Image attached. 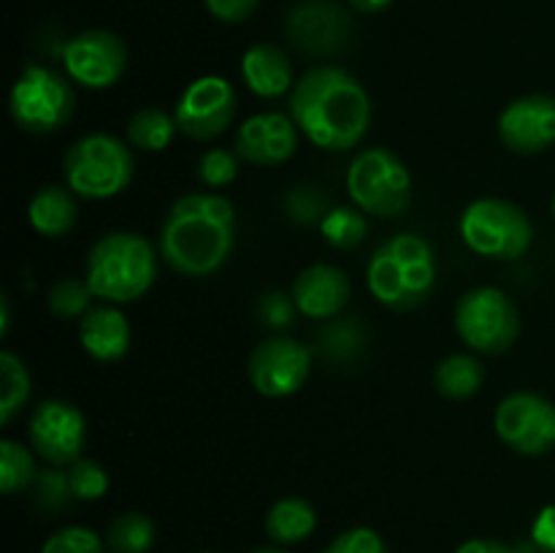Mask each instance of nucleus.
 Listing matches in <instances>:
<instances>
[{"mask_svg": "<svg viewBox=\"0 0 555 553\" xmlns=\"http://www.w3.org/2000/svg\"><path fill=\"white\" fill-rule=\"evenodd\" d=\"M206 553H211V551H206Z\"/></svg>", "mask_w": 555, "mask_h": 553, "instance_id": "obj_45", "label": "nucleus"}, {"mask_svg": "<svg viewBox=\"0 0 555 553\" xmlns=\"http://www.w3.org/2000/svg\"><path fill=\"white\" fill-rule=\"evenodd\" d=\"M0 423H11L30 399V374L22 358L11 350L0 352Z\"/></svg>", "mask_w": 555, "mask_h": 553, "instance_id": "obj_28", "label": "nucleus"}, {"mask_svg": "<svg viewBox=\"0 0 555 553\" xmlns=\"http://www.w3.org/2000/svg\"><path fill=\"white\" fill-rule=\"evenodd\" d=\"M36 477L38 466L30 448H25V445L16 442V439H0V491H3L5 497H14V493L33 488Z\"/></svg>", "mask_w": 555, "mask_h": 553, "instance_id": "obj_27", "label": "nucleus"}, {"mask_svg": "<svg viewBox=\"0 0 555 553\" xmlns=\"http://www.w3.org/2000/svg\"><path fill=\"white\" fill-rule=\"evenodd\" d=\"M531 542L537 551L555 553V504H547L537 513L534 524H531Z\"/></svg>", "mask_w": 555, "mask_h": 553, "instance_id": "obj_39", "label": "nucleus"}, {"mask_svg": "<svg viewBox=\"0 0 555 553\" xmlns=\"http://www.w3.org/2000/svg\"><path fill=\"white\" fill-rule=\"evenodd\" d=\"M242 79L258 98L274 101L293 90V65L276 43H253L242 54Z\"/></svg>", "mask_w": 555, "mask_h": 553, "instance_id": "obj_20", "label": "nucleus"}, {"mask_svg": "<svg viewBox=\"0 0 555 553\" xmlns=\"http://www.w3.org/2000/svg\"><path fill=\"white\" fill-rule=\"evenodd\" d=\"M285 30L298 52L328 57L350 47L356 25L336 0H301L287 11Z\"/></svg>", "mask_w": 555, "mask_h": 553, "instance_id": "obj_15", "label": "nucleus"}, {"mask_svg": "<svg viewBox=\"0 0 555 553\" xmlns=\"http://www.w3.org/2000/svg\"><path fill=\"white\" fill-rule=\"evenodd\" d=\"M455 553H518L513 545L502 540H488V537H475V540H466L464 545L455 548Z\"/></svg>", "mask_w": 555, "mask_h": 553, "instance_id": "obj_40", "label": "nucleus"}, {"mask_svg": "<svg viewBox=\"0 0 555 553\" xmlns=\"http://www.w3.org/2000/svg\"><path fill=\"white\" fill-rule=\"evenodd\" d=\"M206 11L215 16L217 22L225 25H238V22L249 20L258 11L260 0H204Z\"/></svg>", "mask_w": 555, "mask_h": 553, "instance_id": "obj_38", "label": "nucleus"}, {"mask_svg": "<svg viewBox=\"0 0 555 553\" xmlns=\"http://www.w3.org/2000/svg\"><path fill=\"white\" fill-rule=\"evenodd\" d=\"M68 480L70 493L79 502H98V499L106 497L108 483H112L106 466L95 459H85V455L68 466Z\"/></svg>", "mask_w": 555, "mask_h": 553, "instance_id": "obj_33", "label": "nucleus"}, {"mask_svg": "<svg viewBox=\"0 0 555 553\" xmlns=\"http://www.w3.org/2000/svg\"><path fill=\"white\" fill-rule=\"evenodd\" d=\"M85 280L103 304L139 301L157 280L155 247L141 233H106L87 253Z\"/></svg>", "mask_w": 555, "mask_h": 553, "instance_id": "obj_4", "label": "nucleus"}, {"mask_svg": "<svg viewBox=\"0 0 555 553\" xmlns=\"http://www.w3.org/2000/svg\"><path fill=\"white\" fill-rule=\"evenodd\" d=\"M455 334L477 356H499L520 336V312L513 298L493 285L466 291L455 304Z\"/></svg>", "mask_w": 555, "mask_h": 553, "instance_id": "obj_9", "label": "nucleus"}, {"mask_svg": "<svg viewBox=\"0 0 555 553\" xmlns=\"http://www.w3.org/2000/svg\"><path fill=\"white\" fill-rule=\"evenodd\" d=\"M347 193L369 217H399L412 204V177L396 152L369 146L347 168Z\"/></svg>", "mask_w": 555, "mask_h": 553, "instance_id": "obj_7", "label": "nucleus"}, {"mask_svg": "<svg viewBox=\"0 0 555 553\" xmlns=\"http://www.w3.org/2000/svg\"><path fill=\"white\" fill-rule=\"evenodd\" d=\"M0 307H3V320H0V334H5L9 329V298H0Z\"/></svg>", "mask_w": 555, "mask_h": 553, "instance_id": "obj_42", "label": "nucleus"}, {"mask_svg": "<svg viewBox=\"0 0 555 553\" xmlns=\"http://www.w3.org/2000/svg\"><path fill=\"white\" fill-rule=\"evenodd\" d=\"M318 529V510L312 502L301 497H282L266 513L263 531L271 540V545L291 548L298 542L309 540Z\"/></svg>", "mask_w": 555, "mask_h": 553, "instance_id": "obj_22", "label": "nucleus"}, {"mask_svg": "<svg viewBox=\"0 0 555 553\" xmlns=\"http://www.w3.org/2000/svg\"><path fill=\"white\" fill-rule=\"evenodd\" d=\"M486 383V366L472 352H453L434 369V388L450 401L472 399Z\"/></svg>", "mask_w": 555, "mask_h": 553, "instance_id": "obj_23", "label": "nucleus"}, {"mask_svg": "<svg viewBox=\"0 0 555 553\" xmlns=\"http://www.w3.org/2000/svg\"><path fill=\"white\" fill-rule=\"evenodd\" d=\"M130 323L117 304H98L79 320L81 350L98 363H114L128 356Z\"/></svg>", "mask_w": 555, "mask_h": 553, "instance_id": "obj_19", "label": "nucleus"}, {"mask_svg": "<svg viewBox=\"0 0 555 553\" xmlns=\"http://www.w3.org/2000/svg\"><path fill=\"white\" fill-rule=\"evenodd\" d=\"M41 553H108L106 540L87 526H63L43 540Z\"/></svg>", "mask_w": 555, "mask_h": 553, "instance_id": "obj_35", "label": "nucleus"}, {"mask_svg": "<svg viewBox=\"0 0 555 553\" xmlns=\"http://www.w3.org/2000/svg\"><path fill=\"white\" fill-rule=\"evenodd\" d=\"M293 301L304 318L331 320L345 312L350 301V276L334 263H312L293 282Z\"/></svg>", "mask_w": 555, "mask_h": 553, "instance_id": "obj_18", "label": "nucleus"}, {"mask_svg": "<svg viewBox=\"0 0 555 553\" xmlns=\"http://www.w3.org/2000/svg\"><path fill=\"white\" fill-rule=\"evenodd\" d=\"M347 3L356 11H361V14H379V11L388 9L393 0H347Z\"/></svg>", "mask_w": 555, "mask_h": 553, "instance_id": "obj_41", "label": "nucleus"}, {"mask_svg": "<svg viewBox=\"0 0 555 553\" xmlns=\"http://www.w3.org/2000/svg\"><path fill=\"white\" fill-rule=\"evenodd\" d=\"M63 65L65 76L85 90H108L128 68V47L117 33L90 27L65 41Z\"/></svg>", "mask_w": 555, "mask_h": 553, "instance_id": "obj_14", "label": "nucleus"}, {"mask_svg": "<svg viewBox=\"0 0 555 553\" xmlns=\"http://www.w3.org/2000/svg\"><path fill=\"white\" fill-rule=\"evenodd\" d=\"M133 173V146L112 133L81 136L63 157L65 184L87 201H106L125 193Z\"/></svg>", "mask_w": 555, "mask_h": 553, "instance_id": "obj_5", "label": "nucleus"}, {"mask_svg": "<svg viewBox=\"0 0 555 553\" xmlns=\"http://www.w3.org/2000/svg\"><path fill=\"white\" fill-rule=\"evenodd\" d=\"M33 453L49 466H70L87 445V417L65 399H43L27 421Z\"/></svg>", "mask_w": 555, "mask_h": 553, "instance_id": "obj_13", "label": "nucleus"}, {"mask_svg": "<svg viewBox=\"0 0 555 553\" xmlns=\"http://www.w3.org/2000/svg\"><path fill=\"white\" fill-rule=\"evenodd\" d=\"M238 98L225 76H198L190 81L173 106L179 133L193 141H211L236 119Z\"/></svg>", "mask_w": 555, "mask_h": 553, "instance_id": "obj_11", "label": "nucleus"}, {"mask_svg": "<svg viewBox=\"0 0 555 553\" xmlns=\"http://www.w3.org/2000/svg\"><path fill=\"white\" fill-rule=\"evenodd\" d=\"M298 125L291 114L260 112L244 119L233 139V150L244 163L258 168H276L298 150Z\"/></svg>", "mask_w": 555, "mask_h": 553, "instance_id": "obj_17", "label": "nucleus"}, {"mask_svg": "<svg viewBox=\"0 0 555 553\" xmlns=\"http://www.w3.org/2000/svg\"><path fill=\"white\" fill-rule=\"evenodd\" d=\"M551 211H553V217H555V195H553V201H551Z\"/></svg>", "mask_w": 555, "mask_h": 553, "instance_id": "obj_44", "label": "nucleus"}, {"mask_svg": "<svg viewBox=\"0 0 555 553\" xmlns=\"http://www.w3.org/2000/svg\"><path fill=\"white\" fill-rule=\"evenodd\" d=\"M11 119L20 130L49 136L63 130L76 112L70 81L47 65H25L9 92Z\"/></svg>", "mask_w": 555, "mask_h": 553, "instance_id": "obj_6", "label": "nucleus"}, {"mask_svg": "<svg viewBox=\"0 0 555 553\" xmlns=\"http://www.w3.org/2000/svg\"><path fill=\"white\" fill-rule=\"evenodd\" d=\"M323 553H390L385 545L383 535L369 526H356V529H347L341 535H336L328 542Z\"/></svg>", "mask_w": 555, "mask_h": 553, "instance_id": "obj_37", "label": "nucleus"}, {"mask_svg": "<svg viewBox=\"0 0 555 553\" xmlns=\"http://www.w3.org/2000/svg\"><path fill=\"white\" fill-rule=\"evenodd\" d=\"M242 157L236 150H225V146H211L201 155L198 160V179L206 188H228L236 182L238 171H242Z\"/></svg>", "mask_w": 555, "mask_h": 553, "instance_id": "obj_34", "label": "nucleus"}, {"mask_svg": "<svg viewBox=\"0 0 555 553\" xmlns=\"http://www.w3.org/2000/svg\"><path fill=\"white\" fill-rule=\"evenodd\" d=\"M282 206H285L287 220L296 222V226L323 222V217L334 209L328 193H323V188H318V184H296V188H291L282 198Z\"/></svg>", "mask_w": 555, "mask_h": 553, "instance_id": "obj_31", "label": "nucleus"}, {"mask_svg": "<svg viewBox=\"0 0 555 553\" xmlns=\"http://www.w3.org/2000/svg\"><path fill=\"white\" fill-rule=\"evenodd\" d=\"M298 307L293 301V293L285 291H269L258 298L255 304V318L263 329L274 331V334H282V331L291 329L296 323Z\"/></svg>", "mask_w": 555, "mask_h": 553, "instance_id": "obj_36", "label": "nucleus"}, {"mask_svg": "<svg viewBox=\"0 0 555 553\" xmlns=\"http://www.w3.org/2000/svg\"><path fill=\"white\" fill-rule=\"evenodd\" d=\"M27 220H30L33 231L47 239L68 236L70 228L79 220L76 193L68 184H43L27 204Z\"/></svg>", "mask_w": 555, "mask_h": 553, "instance_id": "obj_21", "label": "nucleus"}, {"mask_svg": "<svg viewBox=\"0 0 555 553\" xmlns=\"http://www.w3.org/2000/svg\"><path fill=\"white\" fill-rule=\"evenodd\" d=\"M366 347V329L358 318H331L323 320V329L318 331V345L314 352L331 363H352Z\"/></svg>", "mask_w": 555, "mask_h": 553, "instance_id": "obj_24", "label": "nucleus"}, {"mask_svg": "<svg viewBox=\"0 0 555 553\" xmlns=\"http://www.w3.org/2000/svg\"><path fill=\"white\" fill-rule=\"evenodd\" d=\"M238 220L220 193H184L168 209L160 228V258L182 276H209L236 249Z\"/></svg>", "mask_w": 555, "mask_h": 553, "instance_id": "obj_2", "label": "nucleus"}, {"mask_svg": "<svg viewBox=\"0 0 555 553\" xmlns=\"http://www.w3.org/2000/svg\"><path fill=\"white\" fill-rule=\"evenodd\" d=\"M312 372V350L287 334H274L260 342L247 363L253 388L266 399H285L307 385Z\"/></svg>", "mask_w": 555, "mask_h": 553, "instance_id": "obj_12", "label": "nucleus"}, {"mask_svg": "<svg viewBox=\"0 0 555 553\" xmlns=\"http://www.w3.org/2000/svg\"><path fill=\"white\" fill-rule=\"evenodd\" d=\"M155 537V520L139 510H128L108 520L103 540H106L108 553H150Z\"/></svg>", "mask_w": 555, "mask_h": 553, "instance_id": "obj_26", "label": "nucleus"}, {"mask_svg": "<svg viewBox=\"0 0 555 553\" xmlns=\"http://www.w3.org/2000/svg\"><path fill=\"white\" fill-rule=\"evenodd\" d=\"M33 502H36V507L47 510V513H60L63 507H68L74 502L68 470L65 466L38 470L36 483H33Z\"/></svg>", "mask_w": 555, "mask_h": 553, "instance_id": "obj_32", "label": "nucleus"}, {"mask_svg": "<svg viewBox=\"0 0 555 553\" xmlns=\"http://www.w3.org/2000/svg\"><path fill=\"white\" fill-rule=\"evenodd\" d=\"M249 553H287L285 548H280V545H260V548H255V551H249Z\"/></svg>", "mask_w": 555, "mask_h": 553, "instance_id": "obj_43", "label": "nucleus"}, {"mask_svg": "<svg viewBox=\"0 0 555 553\" xmlns=\"http://www.w3.org/2000/svg\"><path fill=\"white\" fill-rule=\"evenodd\" d=\"M291 117L318 150L350 152L366 139L372 98L350 70L318 65L293 85Z\"/></svg>", "mask_w": 555, "mask_h": 553, "instance_id": "obj_1", "label": "nucleus"}, {"mask_svg": "<svg viewBox=\"0 0 555 553\" xmlns=\"http://www.w3.org/2000/svg\"><path fill=\"white\" fill-rule=\"evenodd\" d=\"M493 428L518 455H545L555 448V404L534 390H515L499 401Z\"/></svg>", "mask_w": 555, "mask_h": 553, "instance_id": "obj_10", "label": "nucleus"}, {"mask_svg": "<svg viewBox=\"0 0 555 553\" xmlns=\"http://www.w3.org/2000/svg\"><path fill=\"white\" fill-rule=\"evenodd\" d=\"M366 285L383 307L410 312L426 304L437 287V258L417 233H396L374 249L366 266Z\"/></svg>", "mask_w": 555, "mask_h": 553, "instance_id": "obj_3", "label": "nucleus"}, {"mask_svg": "<svg viewBox=\"0 0 555 553\" xmlns=\"http://www.w3.org/2000/svg\"><path fill=\"white\" fill-rule=\"evenodd\" d=\"M177 133L179 125L177 119H173V114H168L166 108L157 106L139 108V112L128 119V125H125V141H128L133 150L141 152H166Z\"/></svg>", "mask_w": 555, "mask_h": 553, "instance_id": "obj_25", "label": "nucleus"}, {"mask_svg": "<svg viewBox=\"0 0 555 553\" xmlns=\"http://www.w3.org/2000/svg\"><path fill=\"white\" fill-rule=\"evenodd\" d=\"M461 239L472 253L491 260H515L534 242V226L507 198H477L461 211Z\"/></svg>", "mask_w": 555, "mask_h": 553, "instance_id": "obj_8", "label": "nucleus"}, {"mask_svg": "<svg viewBox=\"0 0 555 553\" xmlns=\"http://www.w3.org/2000/svg\"><path fill=\"white\" fill-rule=\"evenodd\" d=\"M499 141L515 155H540L555 144V98L529 92L502 108L496 123Z\"/></svg>", "mask_w": 555, "mask_h": 553, "instance_id": "obj_16", "label": "nucleus"}, {"mask_svg": "<svg viewBox=\"0 0 555 553\" xmlns=\"http://www.w3.org/2000/svg\"><path fill=\"white\" fill-rule=\"evenodd\" d=\"M92 298L95 293L90 291L87 280H76V276H65L49 287V312L60 320H81L92 309Z\"/></svg>", "mask_w": 555, "mask_h": 553, "instance_id": "obj_30", "label": "nucleus"}, {"mask_svg": "<svg viewBox=\"0 0 555 553\" xmlns=\"http://www.w3.org/2000/svg\"><path fill=\"white\" fill-rule=\"evenodd\" d=\"M366 211L352 206H334L320 222V233L334 249H356L366 239L369 220Z\"/></svg>", "mask_w": 555, "mask_h": 553, "instance_id": "obj_29", "label": "nucleus"}]
</instances>
